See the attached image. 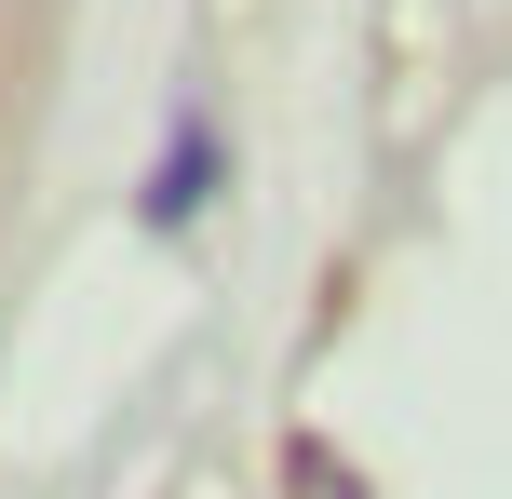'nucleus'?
Masks as SVG:
<instances>
[{"instance_id": "nucleus-2", "label": "nucleus", "mask_w": 512, "mask_h": 499, "mask_svg": "<svg viewBox=\"0 0 512 499\" xmlns=\"http://www.w3.org/2000/svg\"><path fill=\"white\" fill-rule=\"evenodd\" d=\"M283 499H378V486H364L324 432H297V446H283Z\"/></svg>"}, {"instance_id": "nucleus-1", "label": "nucleus", "mask_w": 512, "mask_h": 499, "mask_svg": "<svg viewBox=\"0 0 512 499\" xmlns=\"http://www.w3.org/2000/svg\"><path fill=\"white\" fill-rule=\"evenodd\" d=\"M203 189H216V135H203V122H176V162L149 176V230H176V216L203 203Z\"/></svg>"}]
</instances>
